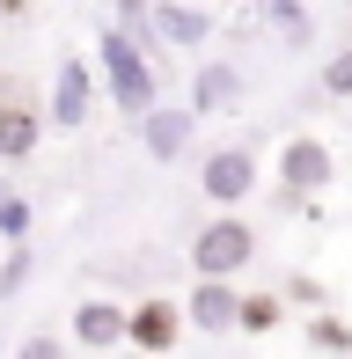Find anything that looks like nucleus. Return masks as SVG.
<instances>
[{
  "instance_id": "1",
  "label": "nucleus",
  "mask_w": 352,
  "mask_h": 359,
  "mask_svg": "<svg viewBox=\"0 0 352 359\" xmlns=\"http://www.w3.org/2000/svg\"><path fill=\"white\" fill-rule=\"evenodd\" d=\"M154 29H125V22H103L95 37V59H103V95L125 110V118H154L162 110V74H154Z\"/></svg>"
},
{
  "instance_id": "2",
  "label": "nucleus",
  "mask_w": 352,
  "mask_h": 359,
  "mask_svg": "<svg viewBox=\"0 0 352 359\" xmlns=\"http://www.w3.org/2000/svg\"><path fill=\"white\" fill-rule=\"evenodd\" d=\"M250 264H257V227L243 213H213L191 235V271H198V279L235 286V271H250Z\"/></svg>"
},
{
  "instance_id": "3",
  "label": "nucleus",
  "mask_w": 352,
  "mask_h": 359,
  "mask_svg": "<svg viewBox=\"0 0 352 359\" xmlns=\"http://www.w3.org/2000/svg\"><path fill=\"white\" fill-rule=\"evenodd\" d=\"M330 176H338V154H330L323 140H286V147H279V205L323 198Z\"/></svg>"
},
{
  "instance_id": "4",
  "label": "nucleus",
  "mask_w": 352,
  "mask_h": 359,
  "mask_svg": "<svg viewBox=\"0 0 352 359\" xmlns=\"http://www.w3.org/2000/svg\"><path fill=\"white\" fill-rule=\"evenodd\" d=\"M198 191L220 205V213H235V205L257 191V147L235 140V147H213V154L198 161Z\"/></svg>"
},
{
  "instance_id": "5",
  "label": "nucleus",
  "mask_w": 352,
  "mask_h": 359,
  "mask_svg": "<svg viewBox=\"0 0 352 359\" xmlns=\"http://www.w3.org/2000/svg\"><path fill=\"white\" fill-rule=\"evenodd\" d=\"M184 301H169V293H147V301L133 308V330H125V345H133L140 359H169L176 345H184Z\"/></svg>"
},
{
  "instance_id": "6",
  "label": "nucleus",
  "mask_w": 352,
  "mask_h": 359,
  "mask_svg": "<svg viewBox=\"0 0 352 359\" xmlns=\"http://www.w3.org/2000/svg\"><path fill=\"white\" fill-rule=\"evenodd\" d=\"M88 110H95V67H88V59H59L52 103H44V125H52V133H81Z\"/></svg>"
},
{
  "instance_id": "7",
  "label": "nucleus",
  "mask_w": 352,
  "mask_h": 359,
  "mask_svg": "<svg viewBox=\"0 0 352 359\" xmlns=\"http://www.w3.org/2000/svg\"><path fill=\"white\" fill-rule=\"evenodd\" d=\"M67 330H74V345H88V352H118L125 330H133V308H125V301H103V293H88V301L67 316Z\"/></svg>"
},
{
  "instance_id": "8",
  "label": "nucleus",
  "mask_w": 352,
  "mask_h": 359,
  "mask_svg": "<svg viewBox=\"0 0 352 359\" xmlns=\"http://www.w3.org/2000/svg\"><path fill=\"white\" fill-rule=\"evenodd\" d=\"M191 140H198V118H191V103H162L154 118H140V147H147V161H184Z\"/></svg>"
},
{
  "instance_id": "9",
  "label": "nucleus",
  "mask_w": 352,
  "mask_h": 359,
  "mask_svg": "<svg viewBox=\"0 0 352 359\" xmlns=\"http://www.w3.org/2000/svg\"><path fill=\"white\" fill-rule=\"evenodd\" d=\"M184 323H191V330H205V337H228L235 323H243V286L198 279V286H191V301H184Z\"/></svg>"
},
{
  "instance_id": "10",
  "label": "nucleus",
  "mask_w": 352,
  "mask_h": 359,
  "mask_svg": "<svg viewBox=\"0 0 352 359\" xmlns=\"http://www.w3.org/2000/svg\"><path fill=\"white\" fill-rule=\"evenodd\" d=\"M44 140V103L29 95H0V161H29Z\"/></svg>"
},
{
  "instance_id": "11",
  "label": "nucleus",
  "mask_w": 352,
  "mask_h": 359,
  "mask_svg": "<svg viewBox=\"0 0 352 359\" xmlns=\"http://www.w3.org/2000/svg\"><path fill=\"white\" fill-rule=\"evenodd\" d=\"M243 103V67H228V59H205L198 74H191V118H220V110Z\"/></svg>"
},
{
  "instance_id": "12",
  "label": "nucleus",
  "mask_w": 352,
  "mask_h": 359,
  "mask_svg": "<svg viewBox=\"0 0 352 359\" xmlns=\"http://www.w3.org/2000/svg\"><path fill=\"white\" fill-rule=\"evenodd\" d=\"M147 29H154V44H205L213 37V8H198V0H162V8H147Z\"/></svg>"
},
{
  "instance_id": "13",
  "label": "nucleus",
  "mask_w": 352,
  "mask_h": 359,
  "mask_svg": "<svg viewBox=\"0 0 352 359\" xmlns=\"http://www.w3.org/2000/svg\"><path fill=\"white\" fill-rule=\"evenodd\" d=\"M279 316H286V293H243V323H235V330L264 337V330H279Z\"/></svg>"
},
{
  "instance_id": "14",
  "label": "nucleus",
  "mask_w": 352,
  "mask_h": 359,
  "mask_svg": "<svg viewBox=\"0 0 352 359\" xmlns=\"http://www.w3.org/2000/svg\"><path fill=\"white\" fill-rule=\"evenodd\" d=\"M264 22L279 29L286 44H309V37H316V22H309V8H301V0H271V8H264Z\"/></svg>"
},
{
  "instance_id": "15",
  "label": "nucleus",
  "mask_w": 352,
  "mask_h": 359,
  "mask_svg": "<svg viewBox=\"0 0 352 359\" xmlns=\"http://www.w3.org/2000/svg\"><path fill=\"white\" fill-rule=\"evenodd\" d=\"M0 242H8V250H29V198H15L8 184H0Z\"/></svg>"
},
{
  "instance_id": "16",
  "label": "nucleus",
  "mask_w": 352,
  "mask_h": 359,
  "mask_svg": "<svg viewBox=\"0 0 352 359\" xmlns=\"http://www.w3.org/2000/svg\"><path fill=\"white\" fill-rule=\"evenodd\" d=\"M309 345L316 352H352V323L338 308H323V316H309Z\"/></svg>"
},
{
  "instance_id": "17",
  "label": "nucleus",
  "mask_w": 352,
  "mask_h": 359,
  "mask_svg": "<svg viewBox=\"0 0 352 359\" xmlns=\"http://www.w3.org/2000/svg\"><path fill=\"white\" fill-rule=\"evenodd\" d=\"M316 95H330V103H345V95H352V44L323 59V74H316Z\"/></svg>"
},
{
  "instance_id": "18",
  "label": "nucleus",
  "mask_w": 352,
  "mask_h": 359,
  "mask_svg": "<svg viewBox=\"0 0 352 359\" xmlns=\"http://www.w3.org/2000/svg\"><path fill=\"white\" fill-rule=\"evenodd\" d=\"M29 271H37V257H29V250H8V257H0V301H15V293L29 286Z\"/></svg>"
},
{
  "instance_id": "19",
  "label": "nucleus",
  "mask_w": 352,
  "mask_h": 359,
  "mask_svg": "<svg viewBox=\"0 0 352 359\" xmlns=\"http://www.w3.org/2000/svg\"><path fill=\"white\" fill-rule=\"evenodd\" d=\"M15 359H67V337H52V330H29L22 345H15Z\"/></svg>"
},
{
  "instance_id": "20",
  "label": "nucleus",
  "mask_w": 352,
  "mask_h": 359,
  "mask_svg": "<svg viewBox=\"0 0 352 359\" xmlns=\"http://www.w3.org/2000/svg\"><path fill=\"white\" fill-rule=\"evenodd\" d=\"M286 301H301V308L323 316V286H316V279H286Z\"/></svg>"
}]
</instances>
